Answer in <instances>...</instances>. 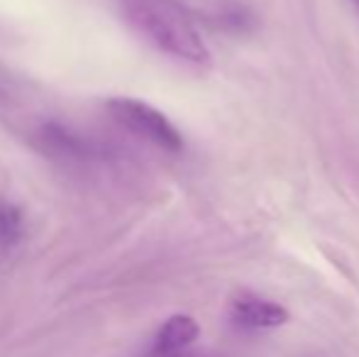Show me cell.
I'll use <instances>...</instances> for the list:
<instances>
[{
    "mask_svg": "<svg viewBox=\"0 0 359 357\" xmlns=\"http://www.w3.org/2000/svg\"><path fill=\"white\" fill-rule=\"evenodd\" d=\"M125 20L166 57L186 64L208 62V47L179 0H118Z\"/></svg>",
    "mask_w": 359,
    "mask_h": 357,
    "instance_id": "1",
    "label": "cell"
},
{
    "mask_svg": "<svg viewBox=\"0 0 359 357\" xmlns=\"http://www.w3.org/2000/svg\"><path fill=\"white\" fill-rule=\"evenodd\" d=\"M108 110L115 123L128 130V133H133L135 137L144 140V142L171 154L184 149L181 133L166 120L164 113L151 108L149 103H142V100L135 98H113L108 103Z\"/></svg>",
    "mask_w": 359,
    "mask_h": 357,
    "instance_id": "2",
    "label": "cell"
},
{
    "mask_svg": "<svg viewBox=\"0 0 359 357\" xmlns=\"http://www.w3.org/2000/svg\"><path fill=\"white\" fill-rule=\"evenodd\" d=\"M232 323L237 328L245 330H264V328H279L288 321L286 309H281L279 304H271L266 299H257V296L242 294L232 301Z\"/></svg>",
    "mask_w": 359,
    "mask_h": 357,
    "instance_id": "3",
    "label": "cell"
},
{
    "mask_svg": "<svg viewBox=\"0 0 359 357\" xmlns=\"http://www.w3.org/2000/svg\"><path fill=\"white\" fill-rule=\"evenodd\" d=\"M198 333H201L198 323L191 316H174L154 335L149 355H171V353H181V350H189L196 343Z\"/></svg>",
    "mask_w": 359,
    "mask_h": 357,
    "instance_id": "4",
    "label": "cell"
},
{
    "mask_svg": "<svg viewBox=\"0 0 359 357\" xmlns=\"http://www.w3.org/2000/svg\"><path fill=\"white\" fill-rule=\"evenodd\" d=\"M39 140H42V149L52 154V157L69 159V162H81V159L90 157L88 142L76 137L69 130L59 128V125H47V128L39 133Z\"/></svg>",
    "mask_w": 359,
    "mask_h": 357,
    "instance_id": "5",
    "label": "cell"
},
{
    "mask_svg": "<svg viewBox=\"0 0 359 357\" xmlns=\"http://www.w3.org/2000/svg\"><path fill=\"white\" fill-rule=\"evenodd\" d=\"M25 233V220L20 208L10 203H0V252H10L18 248Z\"/></svg>",
    "mask_w": 359,
    "mask_h": 357,
    "instance_id": "6",
    "label": "cell"
},
{
    "mask_svg": "<svg viewBox=\"0 0 359 357\" xmlns=\"http://www.w3.org/2000/svg\"><path fill=\"white\" fill-rule=\"evenodd\" d=\"M149 357H215L208 353H194V350H181V353H171V355H149Z\"/></svg>",
    "mask_w": 359,
    "mask_h": 357,
    "instance_id": "7",
    "label": "cell"
},
{
    "mask_svg": "<svg viewBox=\"0 0 359 357\" xmlns=\"http://www.w3.org/2000/svg\"><path fill=\"white\" fill-rule=\"evenodd\" d=\"M352 5H355V8L359 10V0H352Z\"/></svg>",
    "mask_w": 359,
    "mask_h": 357,
    "instance_id": "8",
    "label": "cell"
}]
</instances>
